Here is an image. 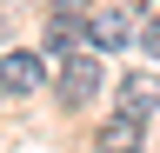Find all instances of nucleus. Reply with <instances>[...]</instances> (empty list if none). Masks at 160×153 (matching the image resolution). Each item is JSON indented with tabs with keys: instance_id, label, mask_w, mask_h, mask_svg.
Wrapping results in <instances>:
<instances>
[{
	"instance_id": "f257e3e1",
	"label": "nucleus",
	"mask_w": 160,
	"mask_h": 153,
	"mask_svg": "<svg viewBox=\"0 0 160 153\" xmlns=\"http://www.w3.org/2000/svg\"><path fill=\"white\" fill-rule=\"evenodd\" d=\"M93 146H100V153H140V146H147L140 113H120V120H107V127L93 133Z\"/></svg>"
},
{
	"instance_id": "f03ea898",
	"label": "nucleus",
	"mask_w": 160,
	"mask_h": 153,
	"mask_svg": "<svg viewBox=\"0 0 160 153\" xmlns=\"http://www.w3.org/2000/svg\"><path fill=\"white\" fill-rule=\"evenodd\" d=\"M60 93H67L73 107L100 93V60H93V53H73V60H67V73H60Z\"/></svg>"
},
{
	"instance_id": "7ed1b4c3",
	"label": "nucleus",
	"mask_w": 160,
	"mask_h": 153,
	"mask_svg": "<svg viewBox=\"0 0 160 153\" xmlns=\"http://www.w3.org/2000/svg\"><path fill=\"white\" fill-rule=\"evenodd\" d=\"M40 73H47L40 53H7V60H0V87H7V93H33Z\"/></svg>"
},
{
	"instance_id": "20e7f679",
	"label": "nucleus",
	"mask_w": 160,
	"mask_h": 153,
	"mask_svg": "<svg viewBox=\"0 0 160 153\" xmlns=\"http://www.w3.org/2000/svg\"><path fill=\"white\" fill-rule=\"evenodd\" d=\"M153 100H160V80H153V73H127V80H120V113H140V120H147Z\"/></svg>"
},
{
	"instance_id": "39448f33",
	"label": "nucleus",
	"mask_w": 160,
	"mask_h": 153,
	"mask_svg": "<svg viewBox=\"0 0 160 153\" xmlns=\"http://www.w3.org/2000/svg\"><path fill=\"white\" fill-rule=\"evenodd\" d=\"M87 33H93V47H127V40H133L127 7H120V13H93V20H87Z\"/></svg>"
},
{
	"instance_id": "423d86ee",
	"label": "nucleus",
	"mask_w": 160,
	"mask_h": 153,
	"mask_svg": "<svg viewBox=\"0 0 160 153\" xmlns=\"http://www.w3.org/2000/svg\"><path fill=\"white\" fill-rule=\"evenodd\" d=\"M140 47H147L153 60H160V20H147V27H140Z\"/></svg>"
}]
</instances>
